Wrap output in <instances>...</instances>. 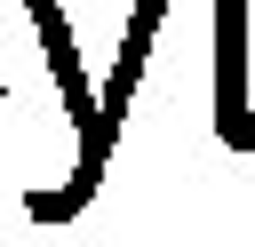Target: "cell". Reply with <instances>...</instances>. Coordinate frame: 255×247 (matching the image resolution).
I'll return each instance as SVG.
<instances>
[{"instance_id":"cell-1","label":"cell","mask_w":255,"mask_h":247,"mask_svg":"<svg viewBox=\"0 0 255 247\" xmlns=\"http://www.w3.org/2000/svg\"><path fill=\"white\" fill-rule=\"evenodd\" d=\"M0 104H8V80H0Z\"/></svg>"}]
</instances>
